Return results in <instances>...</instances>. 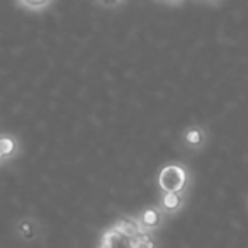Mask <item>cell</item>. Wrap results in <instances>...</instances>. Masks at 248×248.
<instances>
[{
    "label": "cell",
    "mask_w": 248,
    "mask_h": 248,
    "mask_svg": "<svg viewBox=\"0 0 248 248\" xmlns=\"http://www.w3.org/2000/svg\"><path fill=\"white\" fill-rule=\"evenodd\" d=\"M160 204H162V209H163V211H167V213H175V211H179L180 207H182L184 197H182V194L163 192Z\"/></svg>",
    "instance_id": "5b68a950"
},
{
    "label": "cell",
    "mask_w": 248,
    "mask_h": 248,
    "mask_svg": "<svg viewBox=\"0 0 248 248\" xmlns=\"http://www.w3.org/2000/svg\"><path fill=\"white\" fill-rule=\"evenodd\" d=\"M51 2H21L22 7H28V9H45Z\"/></svg>",
    "instance_id": "30bf717a"
},
{
    "label": "cell",
    "mask_w": 248,
    "mask_h": 248,
    "mask_svg": "<svg viewBox=\"0 0 248 248\" xmlns=\"http://www.w3.org/2000/svg\"><path fill=\"white\" fill-rule=\"evenodd\" d=\"M184 140L189 146H201L204 143V133L199 128H189L184 133Z\"/></svg>",
    "instance_id": "8992f818"
},
{
    "label": "cell",
    "mask_w": 248,
    "mask_h": 248,
    "mask_svg": "<svg viewBox=\"0 0 248 248\" xmlns=\"http://www.w3.org/2000/svg\"><path fill=\"white\" fill-rule=\"evenodd\" d=\"M158 186L163 192L182 194L187 186V170L177 163L163 167L158 173Z\"/></svg>",
    "instance_id": "6da1fadb"
},
{
    "label": "cell",
    "mask_w": 248,
    "mask_h": 248,
    "mask_svg": "<svg viewBox=\"0 0 248 248\" xmlns=\"http://www.w3.org/2000/svg\"><path fill=\"white\" fill-rule=\"evenodd\" d=\"M100 248H131V245H129L128 238H124L123 234H119L110 228L102 234Z\"/></svg>",
    "instance_id": "277c9868"
},
{
    "label": "cell",
    "mask_w": 248,
    "mask_h": 248,
    "mask_svg": "<svg viewBox=\"0 0 248 248\" xmlns=\"http://www.w3.org/2000/svg\"><path fill=\"white\" fill-rule=\"evenodd\" d=\"M112 230L117 231L119 234H123L124 238H128V240H133V238H136L138 234L145 233V231L141 230V226H140L138 219H135V217H128V216L121 217V219L112 226Z\"/></svg>",
    "instance_id": "7a4b0ae2"
},
{
    "label": "cell",
    "mask_w": 248,
    "mask_h": 248,
    "mask_svg": "<svg viewBox=\"0 0 248 248\" xmlns=\"http://www.w3.org/2000/svg\"><path fill=\"white\" fill-rule=\"evenodd\" d=\"M16 152V141L9 136L0 138V158H5V156H11Z\"/></svg>",
    "instance_id": "ba28073f"
},
{
    "label": "cell",
    "mask_w": 248,
    "mask_h": 248,
    "mask_svg": "<svg viewBox=\"0 0 248 248\" xmlns=\"http://www.w3.org/2000/svg\"><path fill=\"white\" fill-rule=\"evenodd\" d=\"M138 223L141 226V230L145 231H150V230H155L162 224V214H160L158 209L155 207H146L138 217Z\"/></svg>",
    "instance_id": "3957f363"
},
{
    "label": "cell",
    "mask_w": 248,
    "mask_h": 248,
    "mask_svg": "<svg viewBox=\"0 0 248 248\" xmlns=\"http://www.w3.org/2000/svg\"><path fill=\"white\" fill-rule=\"evenodd\" d=\"M19 231H21V234L24 236V240H32V236H34V228H32L31 221H22V223L19 224Z\"/></svg>",
    "instance_id": "9c48e42d"
},
{
    "label": "cell",
    "mask_w": 248,
    "mask_h": 248,
    "mask_svg": "<svg viewBox=\"0 0 248 248\" xmlns=\"http://www.w3.org/2000/svg\"><path fill=\"white\" fill-rule=\"evenodd\" d=\"M129 245H131V248H156L155 240L148 233H141L133 240H129Z\"/></svg>",
    "instance_id": "52a82bcc"
}]
</instances>
